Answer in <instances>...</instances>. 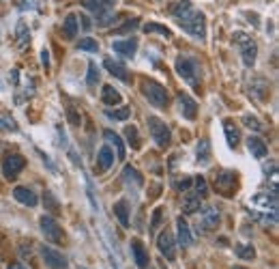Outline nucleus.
Here are the masks:
<instances>
[{
    "label": "nucleus",
    "instance_id": "nucleus-2",
    "mask_svg": "<svg viewBox=\"0 0 279 269\" xmlns=\"http://www.w3.org/2000/svg\"><path fill=\"white\" fill-rule=\"evenodd\" d=\"M249 213L262 224H277V190L260 192L249 200Z\"/></svg>",
    "mask_w": 279,
    "mask_h": 269
},
{
    "label": "nucleus",
    "instance_id": "nucleus-48",
    "mask_svg": "<svg viewBox=\"0 0 279 269\" xmlns=\"http://www.w3.org/2000/svg\"><path fill=\"white\" fill-rule=\"evenodd\" d=\"M9 269H26V267H24V265H19V263H15V265H11Z\"/></svg>",
    "mask_w": 279,
    "mask_h": 269
},
{
    "label": "nucleus",
    "instance_id": "nucleus-1",
    "mask_svg": "<svg viewBox=\"0 0 279 269\" xmlns=\"http://www.w3.org/2000/svg\"><path fill=\"white\" fill-rule=\"evenodd\" d=\"M172 15L176 17L179 26L185 30V33H189L191 37L195 39H204L206 37V22H204V13L198 11L189 0H181L172 7Z\"/></svg>",
    "mask_w": 279,
    "mask_h": 269
},
{
    "label": "nucleus",
    "instance_id": "nucleus-29",
    "mask_svg": "<svg viewBox=\"0 0 279 269\" xmlns=\"http://www.w3.org/2000/svg\"><path fill=\"white\" fill-rule=\"evenodd\" d=\"M122 179H125V183L127 185H131L133 183V188H140V185L144 183V179H142V174L133 168V166H125V170H122Z\"/></svg>",
    "mask_w": 279,
    "mask_h": 269
},
{
    "label": "nucleus",
    "instance_id": "nucleus-36",
    "mask_svg": "<svg viewBox=\"0 0 279 269\" xmlns=\"http://www.w3.org/2000/svg\"><path fill=\"white\" fill-rule=\"evenodd\" d=\"M125 138L127 142L131 144V149H140V136H138V129L133 125H127L125 127Z\"/></svg>",
    "mask_w": 279,
    "mask_h": 269
},
{
    "label": "nucleus",
    "instance_id": "nucleus-16",
    "mask_svg": "<svg viewBox=\"0 0 279 269\" xmlns=\"http://www.w3.org/2000/svg\"><path fill=\"white\" fill-rule=\"evenodd\" d=\"M116 54H122L125 58H133L136 56V50H138V39H125V41H114L112 43Z\"/></svg>",
    "mask_w": 279,
    "mask_h": 269
},
{
    "label": "nucleus",
    "instance_id": "nucleus-23",
    "mask_svg": "<svg viewBox=\"0 0 279 269\" xmlns=\"http://www.w3.org/2000/svg\"><path fill=\"white\" fill-rule=\"evenodd\" d=\"M63 37L67 41H73L78 37V17L75 15H67L63 22Z\"/></svg>",
    "mask_w": 279,
    "mask_h": 269
},
{
    "label": "nucleus",
    "instance_id": "nucleus-32",
    "mask_svg": "<svg viewBox=\"0 0 279 269\" xmlns=\"http://www.w3.org/2000/svg\"><path fill=\"white\" fill-rule=\"evenodd\" d=\"M0 129H3V131H13V133L19 129L15 119L9 115V112H5V110H0Z\"/></svg>",
    "mask_w": 279,
    "mask_h": 269
},
{
    "label": "nucleus",
    "instance_id": "nucleus-13",
    "mask_svg": "<svg viewBox=\"0 0 279 269\" xmlns=\"http://www.w3.org/2000/svg\"><path fill=\"white\" fill-rule=\"evenodd\" d=\"M157 248H159V252L168 258V261H174L176 258V248H174V239H172V235L165 231L157 237Z\"/></svg>",
    "mask_w": 279,
    "mask_h": 269
},
{
    "label": "nucleus",
    "instance_id": "nucleus-9",
    "mask_svg": "<svg viewBox=\"0 0 279 269\" xmlns=\"http://www.w3.org/2000/svg\"><path fill=\"white\" fill-rule=\"evenodd\" d=\"M24 166H26V160L22 158V155H17V153H7L5 160H3V174H5L9 181H13Z\"/></svg>",
    "mask_w": 279,
    "mask_h": 269
},
{
    "label": "nucleus",
    "instance_id": "nucleus-17",
    "mask_svg": "<svg viewBox=\"0 0 279 269\" xmlns=\"http://www.w3.org/2000/svg\"><path fill=\"white\" fill-rule=\"evenodd\" d=\"M247 149H249V153L253 155V158H258V160H264L266 155H268L266 142L262 138H258V136H249V138H247Z\"/></svg>",
    "mask_w": 279,
    "mask_h": 269
},
{
    "label": "nucleus",
    "instance_id": "nucleus-21",
    "mask_svg": "<svg viewBox=\"0 0 279 269\" xmlns=\"http://www.w3.org/2000/svg\"><path fill=\"white\" fill-rule=\"evenodd\" d=\"M13 196H15V200H19V203L26 205V207H37V203H39L37 194L33 190H28V188H15Z\"/></svg>",
    "mask_w": 279,
    "mask_h": 269
},
{
    "label": "nucleus",
    "instance_id": "nucleus-41",
    "mask_svg": "<svg viewBox=\"0 0 279 269\" xmlns=\"http://www.w3.org/2000/svg\"><path fill=\"white\" fill-rule=\"evenodd\" d=\"M243 121H245V125L247 127H249V129H256V131H260L264 125H262V123L260 121H258L256 117H251V115H247V117H243Z\"/></svg>",
    "mask_w": 279,
    "mask_h": 269
},
{
    "label": "nucleus",
    "instance_id": "nucleus-28",
    "mask_svg": "<svg viewBox=\"0 0 279 269\" xmlns=\"http://www.w3.org/2000/svg\"><path fill=\"white\" fill-rule=\"evenodd\" d=\"M101 99H103V103H108V106H118L120 103V93L114 88V86H103V93H101Z\"/></svg>",
    "mask_w": 279,
    "mask_h": 269
},
{
    "label": "nucleus",
    "instance_id": "nucleus-20",
    "mask_svg": "<svg viewBox=\"0 0 279 269\" xmlns=\"http://www.w3.org/2000/svg\"><path fill=\"white\" fill-rule=\"evenodd\" d=\"M131 252H133V261H136V265L140 269H144V267L148 265V254H146V250H144V245H142L140 239H133L131 241Z\"/></svg>",
    "mask_w": 279,
    "mask_h": 269
},
{
    "label": "nucleus",
    "instance_id": "nucleus-6",
    "mask_svg": "<svg viewBox=\"0 0 279 269\" xmlns=\"http://www.w3.org/2000/svg\"><path fill=\"white\" fill-rule=\"evenodd\" d=\"M148 131H150V138L155 140V144H157L159 149H168L170 142H172V131L170 127L165 125V123L157 117H148Z\"/></svg>",
    "mask_w": 279,
    "mask_h": 269
},
{
    "label": "nucleus",
    "instance_id": "nucleus-22",
    "mask_svg": "<svg viewBox=\"0 0 279 269\" xmlns=\"http://www.w3.org/2000/svg\"><path fill=\"white\" fill-rule=\"evenodd\" d=\"M223 131H225V138H228V144L230 147H239V142H241V131L239 127L234 125L232 121H223Z\"/></svg>",
    "mask_w": 279,
    "mask_h": 269
},
{
    "label": "nucleus",
    "instance_id": "nucleus-46",
    "mask_svg": "<svg viewBox=\"0 0 279 269\" xmlns=\"http://www.w3.org/2000/svg\"><path fill=\"white\" fill-rule=\"evenodd\" d=\"M189 185H191V179H185L183 183H176V188L179 190H189Z\"/></svg>",
    "mask_w": 279,
    "mask_h": 269
},
{
    "label": "nucleus",
    "instance_id": "nucleus-10",
    "mask_svg": "<svg viewBox=\"0 0 279 269\" xmlns=\"http://www.w3.org/2000/svg\"><path fill=\"white\" fill-rule=\"evenodd\" d=\"M41 233L45 235V239L49 241V243H60L63 241V229H60L58 226V222L54 220V218H49V215H43V218H41Z\"/></svg>",
    "mask_w": 279,
    "mask_h": 269
},
{
    "label": "nucleus",
    "instance_id": "nucleus-27",
    "mask_svg": "<svg viewBox=\"0 0 279 269\" xmlns=\"http://www.w3.org/2000/svg\"><path fill=\"white\" fill-rule=\"evenodd\" d=\"M200 207H202V198H200V196L195 194V192L185 196V200H183V211H185V213H195V211L200 209Z\"/></svg>",
    "mask_w": 279,
    "mask_h": 269
},
{
    "label": "nucleus",
    "instance_id": "nucleus-42",
    "mask_svg": "<svg viewBox=\"0 0 279 269\" xmlns=\"http://www.w3.org/2000/svg\"><path fill=\"white\" fill-rule=\"evenodd\" d=\"M43 200H45V207H47L49 211H54V213L58 211V200L54 198V194H52V192H45V198Z\"/></svg>",
    "mask_w": 279,
    "mask_h": 269
},
{
    "label": "nucleus",
    "instance_id": "nucleus-15",
    "mask_svg": "<svg viewBox=\"0 0 279 269\" xmlns=\"http://www.w3.org/2000/svg\"><path fill=\"white\" fill-rule=\"evenodd\" d=\"M103 67H106L114 78H118V80H122V82H131V78H129V74H127V67L122 65V63H118V60L106 58V60H103Z\"/></svg>",
    "mask_w": 279,
    "mask_h": 269
},
{
    "label": "nucleus",
    "instance_id": "nucleus-37",
    "mask_svg": "<svg viewBox=\"0 0 279 269\" xmlns=\"http://www.w3.org/2000/svg\"><path fill=\"white\" fill-rule=\"evenodd\" d=\"M99 78H101V76H99V67L90 60V63H88V78H86V84H88V86H97V84H99Z\"/></svg>",
    "mask_w": 279,
    "mask_h": 269
},
{
    "label": "nucleus",
    "instance_id": "nucleus-5",
    "mask_svg": "<svg viewBox=\"0 0 279 269\" xmlns=\"http://www.w3.org/2000/svg\"><path fill=\"white\" fill-rule=\"evenodd\" d=\"M82 5L95 13L99 26H108L112 22V9H114L116 0H82Z\"/></svg>",
    "mask_w": 279,
    "mask_h": 269
},
{
    "label": "nucleus",
    "instance_id": "nucleus-24",
    "mask_svg": "<svg viewBox=\"0 0 279 269\" xmlns=\"http://www.w3.org/2000/svg\"><path fill=\"white\" fill-rule=\"evenodd\" d=\"M103 136H106V140L112 144V147L116 149L118 160H125V144H122V140H120L118 133H114L112 129H106V131H103Z\"/></svg>",
    "mask_w": 279,
    "mask_h": 269
},
{
    "label": "nucleus",
    "instance_id": "nucleus-30",
    "mask_svg": "<svg viewBox=\"0 0 279 269\" xmlns=\"http://www.w3.org/2000/svg\"><path fill=\"white\" fill-rule=\"evenodd\" d=\"M114 213H116V218L120 220V224L125 226V229H129V207H127V200H118L114 205Z\"/></svg>",
    "mask_w": 279,
    "mask_h": 269
},
{
    "label": "nucleus",
    "instance_id": "nucleus-25",
    "mask_svg": "<svg viewBox=\"0 0 279 269\" xmlns=\"http://www.w3.org/2000/svg\"><path fill=\"white\" fill-rule=\"evenodd\" d=\"M249 95H253L258 101H262V99L268 95V84H266V80H262V78L253 80L251 84H249Z\"/></svg>",
    "mask_w": 279,
    "mask_h": 269
},
{
    "label": "nucleus",
    "instance_id": "nucleus-38",
    "mask_svg": "<svg viewBox=\"0 0 279 269\" xmlns=\"http://www.w3.org/2000/svg\"><path fill=\"white\" fill-rule=\"evenodd\" d=\"M78 48H80V50H84V52H99V43H97L95 39H90V37L80 39Z\"/></svg>",
    "mask_w": 279,
    "mask_h": 269
},
{
    "label": "nucleus",
    "instance_id": "nucleus-39",
    "mask_svg": "<svg viewBox=\"0 0 279 269\" xmlns=\"http://www.w3.org/2000/svg\"><path fill=\"white\" fill-rule=\"evenodd\" d=\"M161 220H163V209H161V207H157V209H155V213H153V220H150V233H155V231L159 229Z\"/></svg>",
    "mask_w": 279,
    "mask_h": 269
},
{
    "label": "nucleus",
    "instance_id": "nucleus-35",
    "mask_svg": "<svg viewBox=\"0 0 279 269\" xmlns=\"http://www.w3.org/2000/svg\"><path fill=\"white\" fill-rule=\"evenodd\" d=\"M106 115H108V119H114V121H127L131 117V110H129V106H122L118 110H108Z\"/></svg>",
    "mask_w": 279,
    "mask_h": 269
},
{
    "label": "nucleus",
    "instance_id": "nucleus-31",
    "mask_svg": "<svg viewBox=\"0 0 279 269\" xmlns=\"http://www.w3.org/2000/svg\"><path fill=\"white\" fill-rule=\"evenodd\" d=\"M15 37H17V46H19V48H26V46L30 43V30H28L26 22H17Z\"/></svg>",
    "mask_w": 279,
    "mask_h": 269
},
{
    "label": "nucleus",
    "instance_id": "nucleus-45",
    "mask_svg": "<svg viewBox=\"0 0 279 269\" xmlns=\"http://www.w3.org/2000/svg\"><path fill=\"white\" fill-rule=\"evenodd\" d=\"M41 63H43L45 69L49 67V52L47 50H41Z\"/></svg>",
    "mask_w": 279,
    "mask_h": 269
},
{
    "label": "nucleus",
    "instance_id": "nucleus-7",
    "mask_svg": "<svg viewBox=\"0 0 279 269\" xmlns=\"http://www.w3.org/2000/svg\"><path fill=\"white\" fill-rule=\"evenodd\" d=\"M234 43L241 46V56L245 67H253L256 56H258V46L251 37H247L245 33H234Z\"/></svg>",
    "mask_w": 279,
    "mask_h": 269
},
{
    "label": "nucleus",
    "instance_id": "nucleus-44",
    "mask_svg": "<svg viewBox=\"0 0 279 269\" xmlns=\"http://www.w3.org/2000/svg\"><path fill=\"white\" fill-rule=\"evenodd\" d=\"M138 28V19H129V22L125 24V26H120L118 30H116V35H122V33H129V30H136Z\"/></svg>",
    "mask_w": 279,
    "mask_h": 269
},
{
    "label": "nucleus",
    "instance_id": "nucleus-4",
    "mask_svg": "<svg viewBox=\"0 0 279 269\" xmlns=\"http://www.w3.org/2000/svg\"><path fill=\"white\" fill-rule=\"evenodd\" d=\"M142 95L155 108H168V91L155 80H142Z\"/></svg>",
    "mask_w": 279,
    "mask_h": 269
},
{
    "label": "nucleus",
    "instance_id": "nucleus-14",
    "mask_svg": "<svg viewBox=\"0 0 279 269\" xmlns=\"http://www.w3.org/2000/svg\"><path fill=\"white\" fill-rule=\"evenodd\" d=\"M221 222V213L217 207H206V209L202 211V226H204V231H213L217 229Z\"/></svg>",
    "mask_w": 279,
    "mask_h": 269
},
{
    "label": "nucleus",
    "instance_id": "nucleus-26",
    "mask_svg": "<svg viewBox=\"0 0 279 269\" xmlns=\"http://www.w3.org/2000/svg\"><path fill=\"white\" fill-rule=\"evenodd\" d=\"M195 155H198V164H202V166H206V164L211 162V142L206 140V138H202L200 142H198V149H195Z\"/></svg>",
    "mask_w": 279,
    "mask_h": 269
},
{
    "label": "nucleus",
    "instance_id": "nucleus-47",
    "mask_svg": "<svg viewBox=\"0 0 279 269\" xmlns=\"http://www.w3.org/2000/svg\"><path fill=\"white\" fill-rule=\"evenodd\" d=\"M80 19H82V26H84V28H90V22H88L86 15H80Z\"/></svg>",
    "mask_w": 279,
    "mask_h": 269
},
{
    "label": "nucleus",
    "instance_id": "nucleus-43",
    "mask_svg": "<svg viewBox=\"0 0 279 269\" xmlns=\"http://www.w3.org/2000/svg\"><path fill=\"white\" fill-rule=\"evenodd\" d=\"M67 119H69L71 125H80V121H82V117L78 115V110H75L73 106H69V108H67Z\"/></svg>",
    "mask_w": 279,
    "mask_h": 269
},
{
    "label": "nucleus",
    "instance_id": "nucleus-3",
    "mask_svg": "<svg viewBox=\"0 0 279 269\" xmlns=\"http://www.w3.org/2000/svg\"><path fill=\"white\" fill-rule=\"evenodd\" d=\"M176 74L185 80L189 82L191 86H195L200 91V65L198 60L191 58V56H179L176 58Z\"/></svg>",
    "mask_w": 279,
    "mask_h": 269
},
{
    "label": "nucleus",
    "instance_id": "nucleus-19",
    "mask_svg": "<svg viewBox=\"0 0 279 269\" xmlns=\"http://www.w3.org/2000/svg\"><path fill=\"white\" fill-rule=\"evenodd\" d=\"M112 164H114V153H112V149L110 147H101L99 155H97V168H99V172L110 170Z\"/></svg>",
    "mask_w": 279,
    "mask_h": 269
},
{
    "label": "nucleus",
    "instance_id": "nucleus-40",
    "mask_svg": "<svg viewBox=\"0 0 279 269\" xmlns=\"http://www.w3.org/2000/svg\"><path fill=\"white\" fill-rule=\"evenodd\" d=\"M195 194H198L200 198H204V196L209 194V185H206V179H204V177L195 179Z\"/></svg>",
    "mask_w": 279,
    "mask_h": 269
},
{
    "label": "nucleus",
    "instance_id": "nucleus-8",
    "mask_svg": "<svg viewBox=\"0 0 279 269\" xmlns=\"http://www.w3.org/2000/svg\"><path fill=\"white\" fill-rule=\"evenodd\" d=\"M215 190L225 198H230L236 192V172L234 170H221L215 174Z\"/></svg>",
    "mask_w": 279,
    "mask_h": 269
},
{
    "label": "nucleus",
    "instance_id": "nucleus-34",
    "mask_svg": "<svg viewBox=\"0 0 279 269\" xmlns=\"http://www.w3.org/2000/svg\"><path fill=\"white\" fill-rule=\"evenodd\" d=\"M144 33H159V35H163L165 39H170L172 37V30L168 28V26H161V24H144Z\"/></svg>",
    "mask_w": 279,
    "mask_h": 269
},
{
    "label": "nucleus",
    "instance_id": "nucleus-33",
    "mask_svg": "<svg viewBox=\"0 0 279 269\" xmlns=\"http://www.w3.org/2000/svg\"><path fill=\"white\" fill-rule=\"evenodd\" d=\"M234 252L239 258H245V261H251V258L256 256V250H253V245L251 243H239L234 248Z\"/></svg>",
    "mask_w": 279,
    "mask_h": 269
},
{
    "label": "nucleus",
    "instance_id": "nucleus-12",
    "mask_svg": "<svg viewBox=\"0 0 279 269\" xmlns=\"http://www.w3.org/2000/svg\"><path fill=\"white\" fill-rule=\"evenodd\" d=\"M179 110H181V115L187 119V121H193L195 115H198V103H195V99H191L187 93H179Z\"/></svg>",
    "mask_w": 279,
    "mask_h": 269
},
{
    "label": "nucleus",
    "instance_id": "nucleus-50",
    "mask_svg": "<svg viewBox=\"0 0 279 269\" xmlns=\"http://www.w3.org/2000/svg\"><path fill=\"white\" fill-rule=\"evenodd\" d=\"M78 269H86V267H78Z\"/></svg>",
    "mask_w": 279,
    "mask_h": 269
},
{
    "label": "nucleus",
    "instance_id": "nucleus-11",
    "mask_svg": "<svg viewBox=\"0 0 279 269\" xmlns=\"http://www.w3.org/2000/svg\"><path fill=\"white\" fill-rule=\"evenodd\" d=\"M41 256H43L45 265L52 269H67V265H69L65 254L54 250V248H49V245H41Z\"/></svg>",
    "mask_w": 279,
    "mask_h": 269
},
{
    "label": "nucleus",
    "instance_id": "nucleus-18",
    "mask_svg": "<svg viewBox=\"0 0 279 269\" xmlns=\"http://www.w3.org/2000/svg\"><path fill=\"white\" fill-rule=\"evenodd\" d=\"M176 233H179V245L181 248H189L193 243V237H191V231H189V224L185 222L183 218L176 220Z\"/></svg>",
    "mask_w": 279,
    "mask_h": 269
},
{
    "label": "nucleus",
    "instance_id": "nucleus-49",
    "mask_svg": "<svg viewBox=\"0 0 279 269\" xmlns=\"http://www.w3.org/2000/svg\"><path fill=\"white\" fill-rule=\"evenodd\" d=\"M234 269H245V267H234Z\"/></svg>",
    "mask_w": 279,
    "mask_h": 269
}]
</instances>
